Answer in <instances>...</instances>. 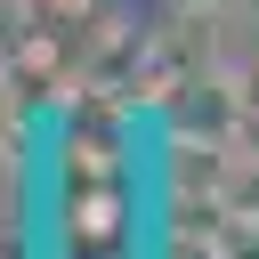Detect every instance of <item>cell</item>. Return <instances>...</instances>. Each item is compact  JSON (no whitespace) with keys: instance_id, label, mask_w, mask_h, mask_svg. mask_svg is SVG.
I'll return each instance as SVG.
<instances>
[{"instance_id":"1","label":"cell","mask_w":259,"mask_h":259,"mask_svg":"<svg viewBox=\"0 0 259 259\" xmlns=\"http://www.w3.org/2000/svg\"><path fill=\"white\" fill-rule=\"evenodd\" d=\"M121 178H130V235H121V259H170V219H162V146H154V121H121Z\"/></svg>"},{"instance_id":"2","label":"cell","mask_w":259,"mask_h":259,"mask_svg":"<svg viewBox=\"0 0 259 259\" xmlns=\"http://www.w3.org/2000/svg\"><path fill=\"white\" fill-rule=\"evenodd\" d=\"M57 113H32V170H24V259H57V219H65V178H57Z\"/></svg>"}]
</instances>
